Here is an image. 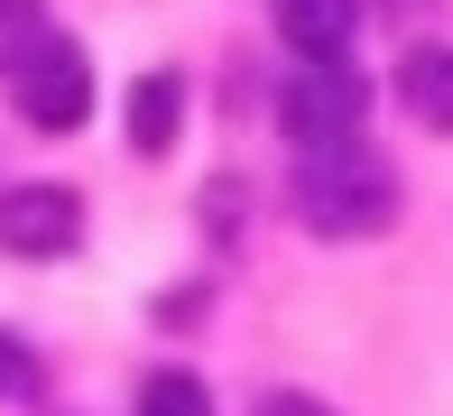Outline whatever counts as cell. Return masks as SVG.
<instances>
[{"mask_svg": "<svg viewBox=\"0 0 453 416\" xmlns=\"http://www.w3.org/2000/svg\"><path fill=\"white\" fill-rule=\"evenodd\" d=\"M296 222L315 241H370L398 222V176H388L380 149L361 139H334V149H305L296 166Z\"/></svg>", "mask_w": 453, "mask_h": 416, "instance_id": "6da1fadb", "label": "cell"}, {"mask_svg": "<svg viewBox=\"0 0 453 416\" xmlns=\"http://www.w3.org/2000/svg\"><path fill=\"white\" fill-rule=\"evenodd\" d=\"M10 102H19V120L47 130V139L84 130V120H93V56L74 47L65 28H47V37L10 65Z\"/></svg>", "mask_w": 453, "mask_h": 416, "instance_id": "7a4b0ae2", "label": "cell"}, {"mask_svg": "<svg viewBox=\"0 0 453 416\" xmlns=\"http://www.w3.org/2000/svg\"><path fill=\"white\" fill-rule=\"evenodd\" d=\"M361 112H370V83L352 74V56H342V65H296L278 83V130L296 139V149L361 139Z\"/></svg>", "mask_w": 453, "mask_h": 416, "instance_id": "3957f363", "label": "cell"}, {"mask_svg": "<svg viewBox=\"0 0 453 416\" xmlns=\"http://www.w3.org/2000/svg\"><path fill=\"white\" fill-rule=\"evenodd\" d=\"M84 250V195L74 185H0V259H74Z\"/></svg>", "mask_w": 453, "mask_h": 416, "instance_id": "277c9868", "label": "cell"}, {"mask_svg": "<svg viewBox=\"0 0 453 416\" xmlns=\"http://www.w3.org/2000/svg\"><path fill=\"white\" fill-rule=\"evenodd\" d=\"M269 10H278V37L305 65H342L361 37V0H269Z\"/></svg>", "mask_w": 453, "mask_h": 416, "instance_id": "5b68a950", "label": "cell"}, {"mask_svg": "<svg viewBox=\"0 0 453 416\" xmlns=\"http://www.w3.org/2000/svg\"><path fill=\"white\" fill-rule=\"evenodd\" d=\"M398 102L435 139H453V47H407L398 56Z\"/></svg>", "mask_w": 453, "mask_h": 416, "instance_id": "8992f818", "label": "cell"}, {"mask_svg": "<svg viewBox=\"0 0 453 416\" xmlns=\"http://www.w3.org/2000/svg\"><path fill=\"white\" fill-rule=\"evenodd\" d=\"M185 130V74H139L130 83V149L139 158H167Z\"/></svg>", "mask_w": 453, "mask_h": 416, "instance_id": "52a82bcc", "label": "cell"}, {"mask_svg": "<svg viewBox=\"0 0 453 416\" xmlns=\"http://www.w3.org/2000/svg\"><path fill=\"white\" fill-rule=\"evenodd\" d=\"M139 416H213V389H203L195 370H157V380L139 389Z\"/></svg>", "mask_w": 453, "mask_h": 416, "instance_id": "ba28073f", "label": "cell"}, {"mask_svg": "<svg viewBox=\"0 0 453 416\" xmlns=\"http://www.w3.org/2000/svg\"><path fill=\"white\" fill-rule=\"evenodd\" d=\"M47 37V0H0V74Z\"/></svg>", "mask_w": 453, "mask_h": 416, "instance_id": "9c48e42d", "label": "cell"}, {"mask_svg": "<svg viewBox=\"0 0 453 416\" xmlns=\"http://www.w3.org/2000/svg\"><path fill=\"white\" fill-rule=\"evenodd\" d=\"M47 389V370H37V351L19 343L10 324H0V407H19V398H37Z\"/></svg>", "mask_w": 453, "mask_h": 416, "instance_id": "30bf717a", "label": "cell"}, {"mask_svg": "<svg viewBox=\"0 0 453 416\" xmlns=\"http://www.w3.org/2000/svg\"><path fill=\"white\" fill-rule=\"evenodd\" d=\"M250 416H334V407H324V398H305V389H269Z\"/></svg>", "mask_w": 453, "mask_h": 416, "instance_id": "8fae6325", "label": "cell"}]
</instances>
